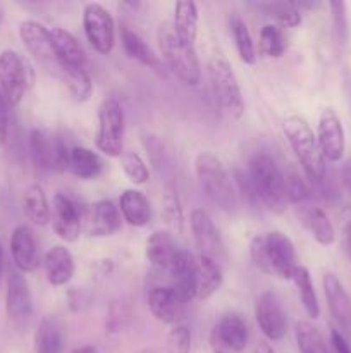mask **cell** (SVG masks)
<instances>
[{
  "mask_svg": "<svg viewBox=\"0 0 351 353\" xmlns=\"http://www.w3.org/2000/svg\"><path fill=\"white\" fill-rule=\"evenodd\" d=\"M250 257L258 271L279 279H292L298 268L295 245L281 231L257 234L250 243Z\"/></svg>",
  "mask_w": 351,
  "mask_h": 353,
  "instance_id": "obj_1",
  "label": "cell"
},
{
  "mask_svg": "<svg viewBox=\"0 0 351 353\" xmlns=\"http://www.w3.org/2000/svg\"><path fill=\"white\" fill-rule=\"evenodd\" d=\"M282 133H284L289 147L295 152L296 159H298L299 165H301L303 172L310 179V183H313V185L323 183L327 172L326 159L320 152L319 141H317V137L313 134L310 124L303 117L291 116L282 123Z\"/></svg>",
  "mask_w": 351,
  "mask_h": 353,
  "instance_id": "obj_2",
  "label": "cell"
},
{
  "mask_svg": "<svg viewBox=\"0 0 351 353\" xmlns=\"http://www.w3.org/2000/svg\"><path fill=\"white\" fill-rule=\"evenodd\" d=\"M195 172L205 195L224 212H234L237 192L222 161L212 152H200L195 159Z\"/></svg>",
  "mask_w": 351,
  "mask_h": 353,
  "instance_id": "obj_3",
  "label": "cell"
},
{
  "mask_svg": "<svg viewBox=\"0 0 351 353\" xmlns=\"http://www.w3.org/2000/svg\"><path fill=\"white\" fill-rule=\"evenodd\" d=\"M253 192L257 199L267 207L270 212L282 214L288 207L286 196V179L274 159L267 154H257L250 161L248 169Z\"/></svg>",
  "mask_w": 351,
  "mask_h": 353,
  "instance_id": "obj_4",
  "label": "cell"
},
{
  "mask_svg": "<svg viewBox=\"0 0 351 353\" xmlns=\"http://www.w3.org/2000/svg\"><path fill=\"white\" fill-rule=\"evenodd\" d=\"M209 85L215 107L227 119L237 121L244 112V100L240 83L229 62L215 55L209 62Z\"/></svg>",
  "mask_w": 351,
  "mask_h": 353,
  "instance_id": "obj_5",
  "label": "cell"
},
{
  "mask_svg": "<svg viewBox=\"0 0 351 353\" xmlns=\"http://www.w3.org/2000/svg\"><path fill=\"white\" fill-rule=\"evenodd\" d=\"M157 40L162 57H164L169 69H171L184 85H198L202 74H200V64L198 59H196L195 48L188 47V45L176 34L172 23L160 24L157 33Z\"/></svg>",
  "mask_w": 351,
  "mask_h": 353,
  "instance_id": "obj_6",
  "label": "cell"
},
{
  "mask_svg": "<svg viewBox=\"0 0 351 353\" xmlns=\"http://www.w3.org/2000/svg\"><path fill=\"white\" fill-rule=\"evenodd\" d=\"M96 148L107 157H120L124 143V110L116 99H105L98 107Z\"/></svg>",
  "mask_w": 351,
  "mask_h": 353,
  "instance_id": "obj_7",
  "label": "cell"
},
{
  "mask_svg": "<svg viewBox=\"0 0 351 353\" xmlns=\"http://www.w3.org/2000/svg\"><path fill=\"white\" fill-rule=\"evenodd\" d=\"M83 28L86 40L98 54L107 55L116 45V23L109 10L100 3H86L83 9Z\"/></svg>",
  "mask_w": 351,
  "mask_h": 353,
  "instance_id": "obj_8",
  "label": "cell"
},
{
  "mask_svg": "<svg viewBox=\"0 0 351 353\" xmlns=\"http://www.w3.org/2000/svg\"><path fill=\"white\" fill-rule=\"evenodd\" d=\"M189 226H191V233L193 238H195L196 248L200 250V255L210 259L220 268L226 265V245H224L222 236H220L212 217L203 209H193L191 214H189Z\"/></svg>",
  "mask_w": 351,
  "mask_h": 353,
  "instance_id": "obj_9",
  "label": "cell"
},
{
  "mask_svg": "<svg viewBox=\"0 0 351 353\" xmlns=\"http://www.w3.org/2000/svg\"><path fill=\"white\" fill-rule=\"evenodd\" d=\"M28 65L16 50H3L0 54V92L10 109L17 107L28 90Z\"/></svg>",
  "mask_w": 351,
  "mask_h": 353,
  "instance_id": "obj_10",
  "label": "cell"
},
{
  "mask_svg": "<svg viewBox=\"0 0 351 353\" xmlns=\"http://www.w3.org/2000/svg\"><path fill=\"white\" fill-rule=\"evenodd\" d=\"M50 223L61 240L72 243L78 240L81 233L85 212L76 199L65 193H55L50 207Z\"/></svg>",
  "mask_w": 351,
  "mask_h": 353,
  "instance_id": "obj_11",
  "label": "cell"
},
{
  "mask_svg": "<svg viewBox=\"0 0 351 353\" xmlns=\"http://www.w3.org/2000/svg\"><path fill=\"white\" fill-rule=\"evenodd\" d=\"M248 324L240 314H226L210 331V348L213 353H241L248 345Z\"/></svg>",
  "mask_w": 351,
  "mask_h": 353,
  "instance_id": "obj_12",
  "label": "cell"
},
{
  "mask_svg": "<svg viewBox=\"0 0 351 353\" xmlns=\"http://www.w3.org/2000/svg\"><path fill=\"white\" fill-rule=\"evenodd\" d=\"M315 137L326 161L337 162L343 159L344 150H346L344 128L339 116H337V112L332 107H326L320 112Z\"/></svg>",
  "mask_w": 351,
  "mask_h": 353,
  "instance_id": "obj_13",
  "label": "cell"
},
{
  "mask_svg": "<svg viewBox=\"0 0 351 353\" xmlns=\"http://www.w3.org/2000/svg\"><path fill=\"white\" fill-rule=\"evenodd\" d=\"M255 319L262 333L272 341H279L288 333V316L272 292L262 293L255 303Z\"/></svg>",
  "mask_w": 351,
  "mask_h": 353,
  "instance_id": "obj_14",
  "label": "cell"
},
{
  "mask_svg": "<svg viewBox=\"0 0 351 353\" xmlns=\"http://www.w3.org/2000/svg\"><path fill=\"white\" fill-rule=\"evenodd\" d=\"M323 293L330 316L337 324L336 330L346 338V334H351V299L334 272L323 274Z\"/></svg>",
  "mask_w": 351,
  "mask_h": 353,
  "instance_id": "obj_15",
  "label": "cell"
},
{
  "mask_svg": "<svg viewBox=\"0 0 351 353\" xmlns=\"http://www.w3.org/2000/svg\"><path fill=\"white\" fill-rule=\"evenodd\" d=\"M6 310L7 317L16 324L30 319L33 312V296L23 272L12 271L7 278Z\"/></svg>",
  "mask_w": 351,
  "mask_h": 353,
  "instance_id": "obj_16",
  "label": "cell"
},
{
  "mask_svg": "<svg viewBox=\"0 0 351 353\" xmlns=\"http://www.w3.org/2000/svg\"><path fill=\"white\" fill-rule=\"evenodd\" d=\"M171 288L184 303L196 296V261L186 250H178L167 269Z\"/></svg>",
  "mask_w": 351,
  "mask_h": 353,
  "instance_id": "obj_17",
  "label": "cell"
},
{
  "mask_svg": "<svg viewBox=\"0 0 351 353\" xmlns=\"http://www.w3.org/2000/svg\"><path fill=\"white\" fill-rule=\"evenodd\" d=\"M85 228L88 236H112L120 228L119 207H116L112 200H98L92 203L85 214Z\"/></svg>",
  "mask_w": 351,
  "mask_h": 353,
  "instance_id": "obj_18",
  "label": "cell"
},
{
  "mask_svg": "<svg viewBox=\"0 0 351 353\" xmlns=\"http://www.w3.org/2000/svg\"><path fill=\"white\" fill-rule=\"evenodd\" d=\"M10 254H12L14 265L19 272H33L40 265V250L34 240V234L30 226L21 224L14 228L10 236Z\"/></svg>",
  "mask_w": 351,
  "mask_h": 353,
  "instance_id": "obj_19",
  "label": "cell"
},
{
  "mask_svg": "<svg viewBox=\"0 0 351 353\" xmlns=\"http://www.w3.org/2000/svg\"><path fill=\"white\" fill-rule=\"evenodd\" d=\"M50 38L58 68H86V52L74 34L62 28H52Z\"/></svg>",
  "mask_w": 351,
  "mask_h": 353,
  "instance_id": "obj_20",
  "label": "cell"
},
{
  "mask_svg": "<svg viewBox=\"0 0 351 353\" xmlns=\"http://www.w3.org/2000/svg\"><path fill=\"white\" fill-rule=\"evenodd\" d=\"M19 37L26 50L41 64L54 61V48H52L50 30L41 23L33 19L23 21L19 26Z\"/></svg>",
  "mask_w": 351,
  "mask_h": 353,
  "instance_id": "obj_21",
  "label": "cell"
},
{
  "mask_svg": "<svg viewBox=\"0 0 351 353\" xmlns=\"http://www.w3.org/2000/svg\"><path fill=\"white\" fill-rule=\"evenodd\" d=\"M186 303L176 295L171 286H157L148 293V307L157 321L164 324H178Z\"/></svg>",
  "mask_w": 351,
  "mask_h": 353,
  "instance_id": "obj_22",
  "label": "cell"
},
{
  "mask_svg": "<svg viewBox=\"0 0 351 353\" xmlns=\"http://www.w3.org/2000/svg\"><path fill=\"white\" fill-rule=\"evenodd\" d=\"M45 274L52 286H65L74 276V259L62 245H55L45 254Z\"/></svg>",
  "mask_w": 351,
  "mask_h": 353,
  "instance_id": "obj_23",
  "label": "cell"
},
{
  "mask_svg": "<svg viewBox=\"0 0 351 353\" xmlns=\"http://www.w3.org/2000/svg\"><path fill=\"white\" fill-rule=\"evenodd\" d=\"M298 217L303 226L310 231V234H312L317 243L323 245V247H329V245L334 243L336 233H334V228L330 224L329 217H327V214L322 209L305 205L299 209Z\"/></svg>",
  "mask_w": 351,
  "mask_h": 353,
  "instance_id": "obj_24",
  "label": "cell"
},
{
  "mask_svg": "<svg viewBox=\"0 0 351 353\" xmlns=\"http://www.w3.org/2000/svg\"><path fill=\"white\" fill-rule=\"evenodd\" d=\"M119 209L124 221L131 226L143 228L151 219V207L147 196L138 190H124L119 199Z\"/></svg>",
  "mask_w": 351,
  "mask_h": 353,
  "instance_id": "obj_25",
  "label": "cell"
},
{
  "mask_svg": "<svg viewBox=\"0 0 351 353\" xmlns=\"http://www.w3.org/2000/svg\"><path fill=\"white\" fill-rule=\"evenodd\" d=\"M222 281V268L210 259L200 255L196 259V299L209 300L219 292Z\"/></svg>",
  "mask_w": 351,
  "mask_h": 353,
  "instance_id": "obj_26",
  "label": "cell"
},
{
  "mask_svg": "<svg viewBox=\"0 0 351 353\" xmlns=\"http://www.w3.org/2000/svg\"><path fill=\"white\" fill-rule=\"evenodd\" d=\"M55 141L57 137H50L43 130H31L30 155L38 171H54L55 168Z\"/></svg>",
  "mask_w": 351,
  "mask_h": 353,
  "instance_id": "obj_27",
  "label": "cell"
},
{
  "mask_svg": "<svg viewBox=\"0 0 351 353\" xmlns=\"http://www.w3.org/2000/svg\"><path fill=\"white\" fill-rule=\"evenodd\" d=\"M64 348V331L61 321L55 316H45L34 333V350L36 353H62Z\"/></svg>",
  "mask_w": 351,
  "mask_h": 353,
  "instance_id": "obj_28",
  "label": "cell"
},
{
  "mask_svg": "<svg viewBox=\"0 0 351 353\" xmlns=\"http://www.w3.org/2000/svg\"><path fill=\"white\" fill-rule=\"evenodd\" d=\"M176 34L188 47L195 48L196 34H198V7L195 2H178L174 7V21H172Z\"/></svg>",
  "mask_w": 351,
  "mask_h": 353,
  "instance_id": "obj_29",
  "label": "cell"
},
{
  "mask_svg": "<svg viewBox=\"0 0 351 353\" xmlns=\"http://www.w3.org/2000/svg\"><path fill=\"white\" fill-rule=\"evenodd\" d=\"M176 254H178V248H176L171 233L155 231L150 234L147 241V257L153 268L167 271Z\"/></svg>",
  "mask_w": 351,
  "mask_h": 353,
  "instance_id": "obj_30",
  "label": "cell"
},
{
  "mask_svg": "<svg viewBox=\"0 0 351 353\" xmlns=\"http://www.w3.org/2000/svg\"><path fill=\"white\" fill-rule=\"evenodd\" d=\"M23 212L34 226L50 223V203L40 185H30L23 195Z\"/></svg>",
  "mask_w": 351,
  "mask_h": 353,
  "instance_id": "obj_31",
  "label": "cell"
},
{
  "mask_svg": "<svg viewBox=\"0 0 351 353\" xmlns=\"http://www.w3.org/2000/svg\"><path fill=\"white\" fill-rule=\"evenodd\" d=\"M120 41H123L124 52L129 55L131 59L138 61L140 64L147 65L150 69H158L160 68V61L155 55V52L151 50L150 45L140 37L134 30L131 28L123 26L120 28Z\"/></svg>",
  "mask_w": 351,
  "mask_h": 353,
  "instance_id": "obj_32",
  "label": "cell"
},
{
  "mask_svg": "<svg viewBox=\"0 0 351 353\" xmlns=\"http://www.w3.org/2000/svg\"><path fill=\"white\" fill-rule=\"evenodd\" d=\"M69 169L79 179H95L102 172L103 162L96 152L86 147H74L69 154Z\"/></svg>",
  "mask_w": 351,
  "mask_h": 353,
  "instance_id": "obj_33",
  "label": "cell"
},
{
  "mask_svg": "<svg viewBox=\"0 0 351 353\" xmlns=\"http://www.w3.org/2000/svg\"><path fill=\"white\" fill-rule=\"evenodd\" d=\"M229 28L231 33H233V40L234 45H236L240 59L244 64L253 65L257 62V48H255L253 38H251L246 23L237 14H233L229 19Z\"/></svg>",
  "mask_w": 351,
  "mask_h": 353,
  "instance_id": "obj_34",
  "label": "cell"
},
{
  "mask_svg": "<svg viewBox=\"0 0 351 353\" xmlns=\"http://www.w3.org/2000/svg\"><path fill=\"white\" fill-rule=\"evenodd\" d=\"M292 281H295L296 288H298L299 299H301L306 316L312 317V319H317L320 316V305L308 269L303 268V265H298L295 269V272H292Z\"/></svg>",
  "mask_w": 351,
  "mask_h": 353,
  "instance_id": "obj_35",
  "label": "cell"
},
{
  "mask_svg": "<svg viewBox=\"0 0 351 353\" xmlns=\"http://www.w3.org/2000/svg\"><path fill=\"white\" fill-rule=\"evenodd\" d=\"M62 79L76 102H86L93 93V81L86 68H61Z\"/></svg>",
  "mask_w": 351,
  "mask_h": 353,
  "instance_id": "obj_36",
  "label": "cell"
},
{
  "mask_svg": "<svg viewBox=\"0 0 351 353\" xmlns=\"http://www.w3.org/2000/svg\"><path fill=\"white\" fill-rule=\"evenodd\" d=\"M288 48V38L277 24H265L258 38V50L268 59H279Z\"/></svg>",
  "mask_w": 351,
  "mask_h": 353,
  "instance_id": "obj_37",
  "label": "cell"
},
{
  "mask_svg": "<svg viewBox=\"0 0 351 353\" xmlns=\"http://www.w3.org/2000/svg\"><path fill=\"white\" fill-rule=\"evenodd\" d=\"M296 343L299 353H332L322 333L313 324L305 321L296 324Z\"/></svg>",
  "mask_w": 351,
  "mask_h": 353,
  "instance_id": "obj_38",
  "label": "cell"
},
{
  "mask_svg": "<svg viewBox=\"0 0 351 353\" xmlns=\"http://www.w3.org/2000/svg\"><path fill=\"white\" fill-rule=\"evenodd\" d=\"M258 9L282 26L296 28L301 24V10L298 9L296 2H265L258 3Z\"/></svg>",
  "mask_w": 351,
  "mask_h": 353,
  "instance_id": "obj_39",
  "label": "cell"
},
{
  "mask_svg": "<svg viewBox=\"0 0 351 353\" xmlns=\"http://www.w3.org/2000/svg\"><path fill=\"white\" fill-rule=\"evenodd\" d=\"M162 219L165 224L181 233L182 226H184V216H182L181 200H179L178 190L174 186H165L164 196H162Z\"/></svg>",
  "mask_w": 351,
  "mask_h": 353,
  "instance_id": "obj_40",
  "label": "cell"
},
{
  "mask_svg": "<svg viewBox=\"0 0 351 353\" xmlns=\"http://www.w3.org/2000/svg\"><path fill=\"white\" fill-rule=\"evenodd\" d=\"M120 165H123L124 174L133 181L134 185H145L150 179V171H148L147 164L141 159L140 154L133 150H127L120 155Z\"/></svg>",
  "mask_w": 351,
  "mask_h": 353,
  "instance_id": "obj_41",
  "label": "cell"
},
{
  "mask_svg": "<svg viewBox=\"0 0 351 353\" xmlns=\"http://www.w3.org/2000/svg\"><path fill=\"white\" fill-rule=\"evenodd\" d=\"M286 179V196H288L289 203H295V205H303L306 200H310L312 193H310L308 185L299 178V174L296 172H289L284 176Z\"/></svg>",
  "mask_w": 351,
  "mask_h": 353,
  "instance_id": "obj_42",
  "label": "cell"
},
{
  "mask_svg": "<svg viewBox=\"0 0 351 353\" xmlns=\"http://www.w3.org/2000/svg\"><path fill=\"white\" fill-rule=\"evenodd\" d=\"M169 353H189L191 350V331L184 324H176L167 334Z\"/></svg>",
  "mask_w": 351,
  "mask_h": 353,
  "instance_id": "obj_43",
  "label": "cell"
},
{
  "mask_svg": "<svg viewBox=\"0 0 351 353\" xmlns=\"http://www.w3.org/2000/svg\"><path fill=\"white\" fill-rule=\"evenodd\" d=\"M330 7V14H332V26H334V33H336L337 40L341 43H346L348 40V33H350V24H348V7L344 2H329Z\"/></svg>",
  "mask_w": 351,
  "mask_h": 353,
  "instance_id": "obj_44",
  "label": "cell"
},
{
  "mask_svg": "<svg viewBox=\"0 0 351 353\" xmlns=\"http://www.w3.org/2000/svg\"><path fill=\"white\" fill-rule=\"evenodd\" d=\"M341 233H343V248L351 262V205H346L341 212Z\"/></svg>",
  "mask_w": 351,
  "mask_h": 353,
  "instance_id": "obj_45",
  "label": "cell"
},
{
  "mask_svg": "<svg viewBox=\"0 0 351 353\" xmlns=\"http://www.w3.org/2000/svg\"><path fill=\"white\" fill-rule=\"evenodd\" d=\"M10 107L7 103V100L3 99L2 92H0V145H3L9 138V130H10Z\"/></svg>",
  "mask_w": 351,
  "mask_h": 353,
  "instance_id": "obj_46",
  "label": "cell"
},
{
  "mask_svg": "<svg viewBox=\"0 0 351 353\" xmlns=\"http://www.w3.org/2000/svg\"><path fill=\"white\" fill-rule=\"evenodd\" d=\"M330 345H332L334 353H351V345L336 327L330 330Z\"/></svg>",
  "mask_w": 351,
  "mask_h": 353,
  "instance_id": "obj_47",
  "label": "cell"
},
{
  "mask_svg": "<svg viewBox=\"0 0 351 353\" xmlns=\"http://www.w3.org/2000/svg\"><path fill=\"white\" fill-rule=\"evenodd\" d=\"M341 181H343L344 188L351 195V157L343 164V169H341Z\"/></svg>",
  "mask_w": 351,
  "mask_h": 353,
  "instance_id": "obj_48",
  "label": "cell"
},
{
  "mask_svg": "<svg viewBox=\"0 0 351 353\" xmlns=\"http://www.w3.org/2000/svg\"><path fill=\"white\" fill-rule=\"evenodd\" d=\"M253 353H275V352H274V348L267 343V341H258V343L255 345Z\"/></svg>",
  "mask_w": 351,
  "mask_h": 353,
  "instance_id": "obj_49",
  "label": "cell"
},
{
  "mask_svg": "<svg viewBox=\"0 0 351 353\" xmlns=\"http://www.w3.org/2000/svg\"><path fill=\"white\" fill-rule=\"evenodd\" d=\"M72 353H96V348L92 347V345H85V347L76 348V350Z\"/></svg>",
  "mask_w": 351,
  "mask_h": 353,
  "instance_id": "obj_50",
  "label": "cell"
},
{
  "mask_svg": "<svg viewBox=\"0 0 351 353\" xmlns=\"http://www.w3.org/2000/svg\"><path fill=\"white\" fill-rule=\"evenodd\" d=\"M3 278V250H2V245H0V283H2Z\"/></svg>",
  "mask_w": 351,
  "mask_h": 353,
  "instance_id": "obj_51",
  "label": "cell"
},
{
  "mask_svg": "<svg viewBox=\"0 0 351 353\" xmlns=\"http://www.w3.org/2000/svg\"><path fill=\"white\" fill-rule=\"evenodd\" d=\"M141 353H148V352H141Z\"/></svg>",
  "mask_w": 351,
  "mask_h": 353,
  "instance_id": "obj_52",
  "label": "cell"
},
{
  "mask_svg": "<svg viewBox=\"0 0 351 353\" xmlns=\"http://www.w3.org/2000/svg\"><path fill=\"white\" fill-rule=\"evenodd\" d=\"M0 17H2V14H0Z\"/></svg>",
  "mask_w": 351,
  "mask_h": 353,
  "instance_id": "obj_53",
  "label": "cell"
}]
</instances>
